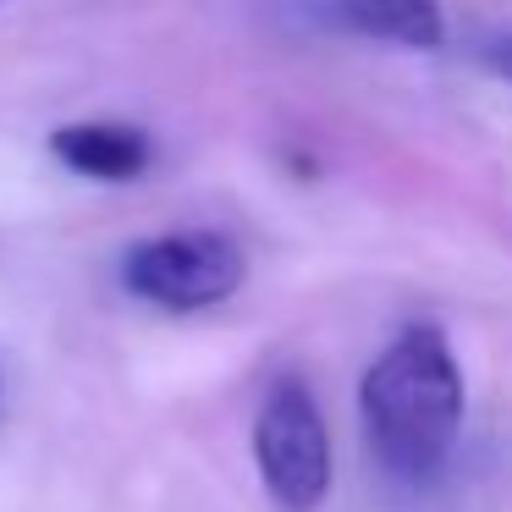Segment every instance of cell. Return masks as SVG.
Listing matches in <instances>:
<instances>
[{
  "label": "cell",
  "mask_w": 512,
  "mask_h": 512,
  "mask_svg": "<svg viewBox=\"0 0 512 512\" xmlns=\"http://www.w3.org/2000/svg\"><path fill=\"white\" fill-rule=\"evenodd\" d=\"M243 276H248V259L237 248V237L210 232V226L144 237L122 259V287L166 314L215 309L243 287Z\"/></svg>",
  "instance_id": "2"
},
{
  "label": "cell",
  "mask_w": 512,
  "mask_h": 512,
  "mask_svg": "<svg viewBox=\"0 0 512 512\" xmlns=\"http://www.w3.org/2000/svg\"><path fill=\"white\" fill-rule=\"evenodd\" d=\"M353 34L380 39L402 50H441L446 45V12L441 0H331Z\"/></svg>",
  "instance_id": "5"
},
{
  "label": "cell",
  "mask_w": 512,
  "mask_h": 512,
  "mask_svg": "<svg viewBox=\"0 0 512 512\" xmlns=\"http://www.w3.org/2000/svg\"><path fill=\"white\" fill-rule=\"evenodd\" d=\"M50 155L72 171V177L89 182H138L155 160V144H149L144 127L127 122H72L50 133Z\"/></svg>",
  "instance_id": "4"
},
{
  "label": "cell",
  "mask_w": 512,
  "mask_h": 512,
  "mask_svg": "<svg viewBox=\"0 0 512 512\" xmlns=\"http://www.w3.org/2000/svg\"><path fill=\"white\" fill-rule=\"evenodd\" d=\"M254 463L281 512H314L331 490V430L298 375H281L259 402Z\"/></svg>",
  "instance_id": "3"
},
{
  "label": "cell",
  "mask_w": 512,
  "mask_h": 512,
  "mask_svg": "<svg viewBox=\"0 0 512 512\" xmlns=\"http://www.w3.org/2000/svg\"><path fill=\"white\" fill-rule=\"evenodd\" d=\"M490 67L512 83V39H496V45H490Z\"/></svg>",
  "instance_id": "6"
},
{
  "label": "cell",
  "mask_w": 512,
  "mask_h": 512,
  "mask_svg": "<svg viewBox=\"0 0 512 512\" xmlns=\"http://www.w3.org/2000/svg\"><path fill=\"white\" fill-rule=\"evenodd\" d=\"M358 419L375 468L397 485L441 474L463 435V369L435 325H408L358 386Z\"/></svg>",
  "instance_id": "1"
}]
</instances>
